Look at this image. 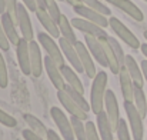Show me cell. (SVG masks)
Returning a JSON list of instances; mask_svg holds the SVG:
<instances>
[{"mask_svg": "<svg viewBox=\"0 0 147 140\" xmlns=\"http://www.w3.org/2000/svg\"><path fill=\"white\" fill-rule=\"evenodd\" d=\"M59 30H60V36L63 37V39H66L67 42H70L71 45H74L76 42H77V37H76V33H74V27L71 26V22L64 16V14H61V17H60V20H59Z\"/></svg>", "mask_w": 147, "mask_h": 140, "instance_id": "d4e9b609", "label": "cell"}, {"mask_svg": "<svg viewBox=\"0 0 147 140\" xmlns=\"http://www.w3.org/2000/svg\"><path fill=\"white\" fill-rule=\"evenodd\" d=\"M43 64H45L46 73H47V76H49L50 82L53 83V86H54L57 90H63L64 86H66V82H64V77H63V74H61L60 67L50 59L49 56L45 57Z\"/></svg>", "mask_w": 147, "mask_h": 140, "instance_id": "4fadbf2b", "label": "cell"}, {"mask_svg": "<svg viewBox=\"0 0 147 140\" xmlns=\"http://www.w3.org/2000/svg\"><path fill=\"white\" fill-rule=\"evenodd\" d=\"M0 20H1V26H3V30H4V33H6V36H7V39H9V42H10V45H13V46H17V43H19V40L22 39L20 36H19V32H17V29H16V23L13 22V19L7 14V13H3V14H0Z\"/></svg>", "mask_w": 147, "mask_h": 140, "instance_id": "d6986e66", "label": "cell"}, {"mask_svg": "<svg viewBox=\"0 0 147 140\" xmlns=\"http://www.w3.org/2000/svg\"><path fill=\"white\" fill-rule=\"evenodd\" d=\"M79 1H80V3H82V1H83V0H79Z\"/></svg>", "mask_w": 147, "mask_h": 140, "instance_id": "7dc6e473", "label": "cell"}, {"mask_svg": "<svg viewBox=\"0 0 147 140\" xmlns=\"http://www.w3.org/2000/svg\"><path fill=\"white\" fill-rule=\"evenodd\" d=\"M16 53H17V62L20 66V70L29 76L32 74V69H30V50H29V42L26 39H20L17 46H16Z\"/></svg>", "mask_w": 147, "mask_h": 140, "instance_id": "9a60e30c", "label": "cell"}, {"mask_svg": "<svg viewBox=\"0 0 147 140\" xmlns=\"http://www.w3.org/2000/svg\"><path fill=\"white\" fill-rule=\"evenodd\" d=\"M71 22V26L77 30H80L82 33L84 34H89V36H94L97 39H103V37H107L109 34L106 33V30L103 27H100L97 24L86 20V19H82V17H74L70 20Z\"/></svg>", "mask_w": 147, "mask_h": 140, "instance_id": "9c48e42d", "label": "cell"}, {"mask_svg": "<svg viewBox=\"0 0 147 140\" xmlns=\"http://www.w3.org/2000/svg\"><path fill=\"white\" fill-rule=\"evenodd\" d=\"M57 97H59V101L61 103V106L70 113V116H74V117H79L82 119L83 122L89 119V114L67 94V92L63 89V90H57Z\"/></svg>", "mask_w": 147, "mask_h": 140, "instance_id": "8fae6325", "label": "cell"}, {"mask_svg": "<svg viewBox=\"0 0 147 140\" xmlns=\"http://www.w3.org/2000/svg\"><path fill=\"white\" fill-rule=\"evenodd\" d=\"M50 116L53 119V122L56 123V126L59 127V132L61 135L63 140H74V132H73V126L70 119H67V116L64 114V112L59 107H51L50 109Z\"/></svg>", "mask_w": 147, "mask_h": 140, "instance_id": "277c9868", "label": "cell"}, {"mask_svg": "<svg viewBox=\"0 0 147 140\" xmlns=\"http://www.w3.org/2000/svg\"><path fill=\"white\" fill-rule=\"evenodd\" d=\"M133 103H134L136 109L139 110L140 116L144 119V117L147 116V97H146V94H144L143 87H140V86H136V85H134Z\"/></svg>", "mask_w": 147, "mask_h": 140, "instance_id": "4316f807", "label": "cell"}, {"mask_svg": "<svg viewBox=\"0 0 147 140\" xmlns=\"http://www.w3.org/2000/svg\"><path fill=\"white\" fill-rule=\"evenodd\" d=\"M46 10H47V13L51 16V19H53L56 23H59V20H60V17H61V11H60V9H59L57 1H56V0H46Z\"/></svg>", "mask_w": 147, "mask_h": 140, "instance_id": "1f68e13d", "label": "cell"}, {"mask_svg": "<svg viewBox=\"0 0 147 140\" xmlns=\"http://www.w3.org/2000/svg\"><path fill=\"white\" fill-rule=\"evenodd\" d=\"M140 49H142V53L144 54V57L147 59V43H143V45L140 46Z\"/></svg>", "mask_w": 147, "mask_h": 140, "instance_id": "f6af8a7d", "label": "cell"}, {"mask_svg": "<svg viewBox=\"0 0 147 140\" xmlns=\"http://www.w3.org/2000/svg\"><path fill=\"white\" fill-rule=\"evenodd\" d=\"M73 10H74L79 16H82V19H86V20H89V22L97 24V26L103 27V29H106V27L109 26V19H106V16L97 13L96 10L87 7V6L83 4V3H79V4L73 6Z\"/></svg>", "mask_w": 147, "mask_h": 140, "instance_id": "30bf717a", "label": "cell"}, {"mask_svg": "<svg viewBox=\"0 0 147 140\" xmlns=\"http://www.w3.org/2000/svg\"><path fill=\"white\" fill-rule=\"evenodd\" d=\"M107 40H109L110 46H111L113 51H114V54H116V57H117V60H119L120 67H121V69L126 67V66H124V64H126V54H124L123 49H121V46H120V43H119L114 37H111V36H107ZM121 69H120V70H121Z\"/></svg>", "mask_w": 147, "mask_h": 140, "instance_id": "f546056e", "label": "cell"}, {"mask_svg": "<svg viewBox=\"0 0 147 140\" xmlns=\"http://www.w3.org/2000/svg\"><path fill=\"white\" fill-rule=\"evenodd\" d=\"M97 117V130H98V136L101 140H114V130L110 124V120L106 114L104 110H101L98 114H96Z\"/></svg>", "mask_w": 147, "mask_h": 140, "instance_id": "603a6c76", "label": "cell"}, {"mask_svg": "<svg viewBox=\"0 0 147 140\" xmlns=\"http://www.w3.org/2000/svg\"><path fill=\"white\" fill-rule=\"evenodd\" d=\"M104 109H106V114L110 120V124L113 127V130L116 132L117 129V124H119V120H120V112H119V103H117V97L113 90H109L106 92L104 96Z\"/></svg>", "mask_w": 147, "mask_h": 140, "instance_id": "ba28073f", "label": "cell"}, {"mask_svg": "<svg viewBox=\"0 0 147 140\" xmlns=\"http://www.w3.org/2000/svg\"><path fill=\"white\" fill-rule=\"evenodd\" d=\"M39 9H46V0H36Z\"/></svg>", "mask_w": 147, "mask_h": 140, "instance_id": "7bdbcfd3", "label": "cell"}, {"mask_svg": "<svg viewBox=\"0 0 147 140\" xmlns=\"http://www.w3.org/2000/svg\"><path fill=\"white\" fill-rule=\"evenodd\" d=\"M100 42H101V46H103V50H104V54H106V59H107V64H109L110 72H111L113 74H119L121 67H120V64H119V60H117V57H116L113 49L110 46L107 37L100 39Z\"/></svg>", "mask_w": 147, "mask_h": 140, "instance_id": "cb8c5ba5", "label": "cell"}, {"mask_svg": "<svg viewBox=\"0 0 147 140\" xmlns=\"http://www.w3.org/2000/svg\"><path fill=\"white\" fill-rule=\"evenodd\" d=\"M46 140H63V139H61V137H60V136H59V135H57L54 130L49 129V130H47V139H46Z\"/></svg>", "mask_w": 147, "mask_h": 140, "instance_id": "60d3db41", "label": "cell"}, {"mask_svg": "<svg viewBox=\"0 0 147 140\" xmlns=\"http://www.w3.org/2000/svg\"><path fill=\"white\" fill-rule=\"evenodd\" d=\"M109 26L111 27V30L116 33V36L119 39H121L126 45L131 49H139L142 46L139 39L133 34V32H130V29H127L117 17H110L109 19Z\"/></svg>", "mask_w": 147, "mask_h": 140, "instance_id": "5b68a950", "label": "cell"}, {"mask_svg": "<svg viewBox=\"0 0 147 140\" xmlns=\"http://www.w3.org/2000/svg\"><path fill=\"white\" fill-rule=\"evenodd\" d=\"M64 90L67 92V94H69V96H70V97H71V99H73V100H74V101H76V103H77V104H79L84 112H86V113H87L89 110H92V109H90V104L87 103V100L84 99V96L80 93V92L74 90V89H73V87H70L69 85H66V86H64Z\"/></svg>", "mask_w": 147, "mask_h": 140, "instance_id": "f1b7e54d", "label": "cell"}, {"mask_svg": "<svg viewBox=\"0 0 147 140\" xmlns=\"http://www.w3.org/2000/svg\"><path fill=\"white\" fill-rule=\"evenodd\" d=\"M17 26L22 32V37L26 39L27 42L34 40V30L30 22V16H29V10L26 9L24 4H19L17 6Z\"/></svg>", "mask_w": 147, "mask_h": 140, "instance_id": "52a82bcc", "label": "cell"}, {"mask_svg": "<svg viewBox=\"0 0 147 140\" xmlns=\"http://www.w3.org/2000/svg\"><path fill=\"white\" fill-rule=\"evenodd\" d=\"M59 46L61 49L63 56L70 62V66H71L77 73H84L83 66H82V62H80V59H79V54H77V50H76L74 45H71L70 42H67V40L63 39V37H59Z\"/></svg>", "mask_w": 147, "mask_h": 140, "instance_id": "7c38bea8", "label": "cell"}, {"mask_svg": "<svg viewBox=\"0 0 147 140\" xmlns=\"http://www.w3.org/2000/svg\"><path fill=\"white\" fill-rule=\"evenodd\" d=\"M106 1L116 6L117 9H120L121 11H124L127 16H130L131 19H134L137 22H143V19H144L143 11L131 0H106Z\"/></svg>", "mask_w": 147, "mask_h": 140, "instance_id": "e0dca14e", "label": "cell"}, {"mask_svg": "<svg viewBox=\"0 0 147 140\" xmlns=\"http://www.w3.org/2000/svg\"><path fill=\"white\" fill-rule=\"evenodd\" d=\"M6 10V0H0V14H3Z\"/></svg>", "mask_w": 147, "mask_h": 140, "instance_id": "ee69618b", "label": "cell"}, {"mask_svg": "<svg viewBox=\"0 0 147 140\" xmlns=\"http://www.w3.org/2000/svg\"><path fill=\"white\" fill-rule=\"evenodd\" d=\"M0 123L6 127H14L17 124L16 119L13 116H10L9 113H6L4 110H1V109H0Z\"/></svg>", "mask_w": 147, "mask_h": 140, "instance_id": "8d00e7d4", "label": "cell"}, {"mask_svg": "<svg viewBox=\"0 0 147 140\" xmlns=\"http://www.w3.org/2000/svg\"><path fill=\"white\" fill-rule=\"evenodd\" d=\"M107 92V73L98 72L93 79L92 92H90V109L94 114L104 110V96Z\"/></svg>", "mask_w": 147, "mask_h": 140, "instance_id": "6da1fadb", "label": "cell"}, {"mask_svg": "<svg viewBox=\"0 0 147 140\" xmlns=\"http://www.w3.org/2000/svg\"><path fill=\"white\" fill-rule=\"evenodd\" d=\"M36 16L39 19V22L42 23V26L46 29V32L49 33L53 39H59L60 36V30H59V24L51 19L46 9H37L36 10Z\"/></svg>", "mask_w": 147, "mask_h": 140, "instance_id": "ac0fdd59", "label": "cell"}, {"mask_svg": "<svg viewBox=\"0 0 147 140\" xmlns=\"http://www.w3.org/2000/svg\"><path fill=\"white\" fill-rule=\"evenodd\" d=\"M23 119H24V122L29 124V129H30V130H33V132H34L36 135H39L40 137L47 139V130H49V129H47L36 116L26 113V114L23 116Z\"/></svg>", "mask_w": 147, "mask_h": 140, "instance_id": "484cf974", "label": "cell"}, {"mask_svg": "<svg viewBox=\"0 0 147 140\" xmlns=\"http://www.w3.org/2000/svg\"><path fill=\"white\" fill-rule=\"evenodd\" d=\"M22 136L24 137V140H46V139H43V137H40L39 135H36V133H34L33 130H30V129L23 130Z\"/></svg>", "mask_w": 147, "mask_h": 140, "instance_id": "f35d334b", "label": "cell"}, {"mask_svg": "<svg viewBox=\"0 0 147 140\" xmlns=\"http://www.w3.org/2000/svg\"><path fill=\"white\" fill-rule=\"evenodd\" d=\"M116 133H117V140H131L130 130H129V127H127V122H126L124 119H120V120H119Z\"/></svg>", "mask_w": 147, "mask_h": 140, "instance_id": "d6a6232c", "label": "cell"}, {"mask_svg": "<svg viewBox=\"0 0 147 140\" xmlns=\"http://www.w3.org/2000/svg\"><path fill=\"white\" fill-rule=\"evenodd\" d=\"M60 70H61V74H63V77H64L66 85H69L70 87H73L74 90L80 92L82 94H84V87H83V83H82L80 77L77 76V72H76V70L71 67V66L64 64V66H61V67H60Z\"/></svg>", "mask_w": 147, "mask_h": 140, "instance_id": "ffe728a7", "label": "cell"}, {"mask_svg": "<svg viewBox=\"0 0 147 140\" xmlns=\"http://www.w3.org/2000/svg\"><path fill=\"white\" fill-rule=\"evenodd\" d=\"M70 122L73 126V132H74V137L76 140H87V133H86V124L83 123L82 119L70 116Z\"/></svg>", "mask_w": 147, "mask_h": 140, "instance_id": "83f0119b", "label": "cell"}, {"mask_svg": "<svg viewBox=\"0 0 147 140\" xmlns=\"http://www.w3.org/2000/svg\"><path fill=\"white\" fill-rule=\"evenodd\" d=\"M9 85V74H7V66H6V60L0 53V87L6 89Z\"/></svg>", "mask_w": 147, "mask_h": 140, "instance_id": "836d02e7", "label": "cell"}, {"mask_svg": "<svg viewBox=\"0 0 147 140\" xmlns=\"http://www.w3.org/2000/svg\"><path fill=\"white\" fill-rule=\"evenodd\" d=\"M143 34H144V39H146V40H147V30H146V32H144V33H143Z\"/></svg>", "mask_w": 147, "mask_h": 140, "instance_id": "bcb514c9", "label": "cell"}, {"mask_svg": "<svg viewBox=\"0 0 147 140\" xmlns=\"http://www.w3.org/2000/svg\"><path fill=\"white\" fill-rule=\"evenodd\" d=\"M140 67H142V72H143V77H144V80L147 82V60H143L140 63Z\"/></svg>", "mask_w": 147, "mask_h": 140, "instance_id": "b9f144b4", "label": "cell"}, {"mask_svg": "<svg viewBox=\"0 0 147 140\" xmlns=\"http://www.w3.org/2000/svg\"><path fill=\"white\" fill-rule=\"evenodd\" d=\"M29 50H30V69H32V74L34 77H40L43 73V59H42V51L39 43H36V40L29 42Z\"/></svg>", "mask_w": 147, "mask_h": 140, "instance_id": "2e32d148", "label": "cell"}, {"mask_svg": "<svg viewBox=\"0 0 147 140\" xmlns=\"http://www.w3.org/2000/svg\"><path fill=\"white\" fill-rule=\"evenodd\" d=\"M37 40H39V43L42 45V47L46 50V53H47L46 56H49L59 67L64 66V56H63V53H61V49L54 42V39L50 36L47 32H46V33H45V32H40V33L37 34Z\"/></svg>", "mask_w": 147, "mask_h": 140, "instance_id": "3957f363", "label": "cell"}, {"mask_svg": "<svg viewBox=\"0 0 147 140\" xmlns=\"http://www.w3.org/2000/svg\"><path fill=\"white\" fill-rule=\"evenodd\" d=\"M144 1H147V0H144Z\"/></svg>", "mask_w": 147, "mask_h": 140, "instance_id": "c3c4849f", "label": "cell"}, {"mask_svg": "<svg viewBox=\"0 0 147 140\" xmlns=\"http://www.w3.org/2000/svg\"><path fill=\"white\" fill-rule=\"evenodd\" d=\"M74 47L77 50V54H79V59L82 62V66H83V70L84 73L87 74V77L90 79H94L97 72H96V64L93 62V56L92 53L89 51V49L86 46V43H82L80 40H77L74 43Z\"/></svg>", "mask_w": 147, "mask_h": 140, "instance_id": "8992f818", "label": "cell"}, {"mask_svg": "<svg viewBox=\"0 0 147 140\" xmlns=\"http://www.w3.org/2000/svg\"><path fill=\"white\" fill-rule=\"evenodd\" d=\"M84 43L89 49V51L92 53L93 59L97 62L100 66L103 67H109L107 64V59H106V54H104V50L101 46V42L100 39L94 37V36H89V34H84Z\"/></svg>", "mask_w": 147, "mask_h": 140, "instance_id": "5bb4252c", "label": "cell"}, {"mask_svg": "<svg viewBox=\"0 0 147 140\" xmlns=\"http://www.w3.org/2000/svg\"><path fill=\"white\" fill-rule=\"evenodd\" d=\"M86 133H87V140H101L98 136V130L96 124L90 120L86 122Z\"/></svg>", "mask_w": 147, "mask_h": 140, "instance_id": "d590c367", "label": "cell"}, {"mask_svg": "<svg viewBox=\"0 0 147 140\" xmlns=\"http://www.w3.org/2000/svg\"><path fill=\"white\" fill-rule=\"evenodd\" d=\"M0 49H1L3 51H7V50L10 49V42H9V39H7L4 30H3L1 20H0Z\"/></svg>", "mask_w": 147, "mask_h": 140, "instance_id": "74e56055", "label": "cell"}, {"mask_svg": "<svg viewBox=\"0 0 147 140\" xmlns=\"http://www.w3.org/2000/svg\"><path fill=\"white\" fill-rule=\"evenodd\" d=\"M23 1V4L26 6V9L29 10V11H33V13H36V10L39 9L37 7V3H36V0H22Z\"/></svg>", "mask_w": 147, "mask_h": 140, "instance_id": "ab89813d", "label": "cell"}, {"mask_svg": "<svg viewBox=\"0 0 147 140\" xmlns=\"http://www.w3.org/2000/svg\"><path fill=\"white\" fill-rule=\"evenodd\" d=\"M124 66H126V69H127V72H129V74H130L133 83H134L136 86L143 87V85H144L143 72H142V67L137 64V62L134 60L133 56H130V54L126 56V64H124Z\"/></svg>", "mask_w": 147, "mask_h": 140, "instance_id": "7402d4cb", "label": "cell"}, {"mask_svg": "<svg viewBox=\"0 0 147 140\" xmlns=\"http://www.w3.org/2000/svg\"><path fill=\"white\" fill-rule=\"evenodd\" d=\"M82 3H83V4H86L87 7H90V9L96 10L97 13L103 14V16H110V14H111V10H110L106 4H103L100 0H83Z\"/></svg>", "mask_w": 147, "mask_h": 140, "instance_id": "4dcf8cb0", "label": "cell"}, {"mask_svg": "<svg viewBox=\"0 0 147 140\" xmlns=\"http://www.w3.org/2000/svg\"><path fill=\"white\" fill-rule=\"evenodd\" d=\"M119 79H120V89H121V94L123 99L126 101H133V94H134V83L127 72L126 67H123L119 73Z\"/></svg>", "mask_w": 147, "mask_h": 140, "instance_id": "44dd1931", "label": "cell"}, {"mask_svg": "<svg viewBox=\"0 0 147 140\" xmlns=\"http://www.w3.org/2000/svg\"><path fill=\"white\" fill-rule=\"evenodd\" d=\"M17 0H6V10H4V13H7L11 19H13V22L17 24Z\"/></svg>", "mask_w": 147, "mask_h": 140, "instance_id": "e575fe53", "label": "cell"}, {"mask_svg": "<svg viewBox=\"0 0 147 140\" xmlns=\"http://www.w3.org/2000/svg\"><path fill=\"white\" fill-rule=\"evenodd\" d=\"M124 110H126V114H127V120H129V124H130V132H131L133 140H143V135H144L143 117L140 116L134 103L124 100Z\"/></svg>", "mask_w": 147, "mask_h": 140, "instance_id": "7a4b0ae2", "label": "cell"}]
</instances>
